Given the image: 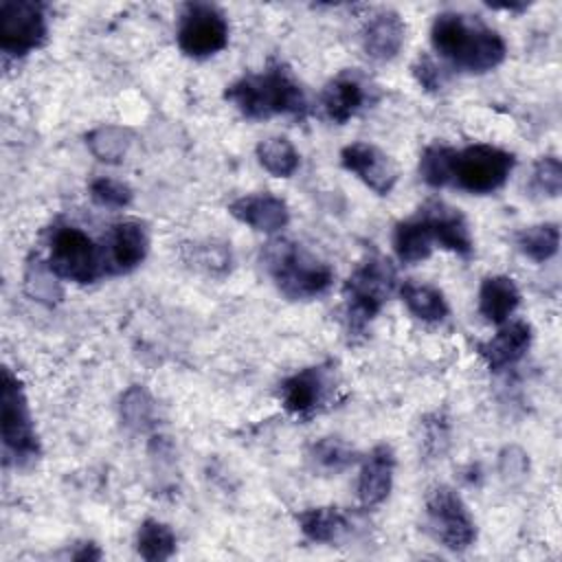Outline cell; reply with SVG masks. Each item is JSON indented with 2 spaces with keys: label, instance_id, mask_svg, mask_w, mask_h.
<instances>
[{
  "label": "cell",
  "instance_id": "obj_31",
  "mask_svg": "<svg viewBox=\"0 0 562 562\" xmlns=\"http://www.w3.org/2000/svg\"><path fill=\"white\" fill-rule=\"evenodd\" d=\"M189 255L184 257L193 268L204 270L209 274H224L231 268V250L226 244H193L187 248Z\"/></svg>",
  "mask_w": 562,
  "mask_h": 562
},
{
  "label": "cell",
  "instance_id": "obj_25",
  "mask_svg": "<svg viewBox=\"0 0 562 562\" xmlns=\"http://www.w3.org/2000/svg\"><path fill=\"white\" fill-rule=\"evenodd\" d=\"M136 551L147 562H162L176 553V533L167 522L147 518L136 531Z\"/></svg>",
  "mask_w": 562,
  "mask_h": 562
},
{
  "label": "cell",
  "instance_id": "obj_30",
  "mask_svg": "<svg viewBox=\"0 0 562 562\" xmlns=\"http://www.w3.org/2000/svg\"><path fill=\"white\" fill-rule=\"evenodd\" d=\"M154 411L151 395L138 384L130 386L121 397V417L134 430H147L154 424Z\"/></svg>",
  "mask_w": 562,
  "mask_h": 562
},
{
  "label": "cell",
  "instance_id": "obj_37",
  "mask_svg": "<svg viewBox=\"0 0 562 562\" xmlns=\"http://www.w3.org/2000/svg\"><path fill=\"white\" fill-rule=\"evenodd\" d=\"M487 7H492V9H503V11H514V13H520V11H525L529 4H525V2H520V4H514V2H498V4H492V2H487Z\"/></svg>",
  "mask_w": 562,
  "mask_h": 562
},
{
  "label": "cell",
  "instance_id": "obj_32",
  "mask_svg": "<svg viewBox=\"0 0 562 562\" xmlns=\"http://www.w3.org/2000/svg\"><path fill=\"white\" fill-rule=\"evenodd\" d=\"M88 191H90L92 202L99 206H105V209H125L134 198V191L125 182H121L116 178H105V176L94 178L90 182Z\"/></svg>",
  "mask_w": 562,
  "mask_h": 562
},
{
  "label": "cell",
  "instance_id": "obj_35",
  "mask_svg": "<svg viewBox=\"0 0 562 562\" xmlns=\"http://www.w3.org/2000/svg\"><path fill=\"white\" fill-rule=\"evenodd\" d=\"M529 461H527V454L516 448V446H509L501 452V472L505 476H522L525 470H527Z\"/></svg>",
  "mask_w": 562,
  "mask_h": 562
},
{
  "label": "cell",
  "instance_id": "obj_9",
  "mask_svg": "<svg viewBox=\"0 0 562 562\" xmlns=\"http://www.w3.org/2000/svg\"><path fill=\"white\" fill-rule=\"evenodd\" d=\"M176 40L187 57L204 59L217 55L228 44L226 15L209 2H189L178 18Z\"/></svg>",
  "mask_w": 562,
  "mask_h": 562
},
{
  "label": "cell",
  "instance_id": "obj_5",
  "mask_svg": "<svg viewBox=\"0 0 562 562\" xmlns=\"http://www.w3.org/2000/svg\"><path fill=\"white\" fill-rule=\"evenodd\" d=\"M0 424L4 461L24 468L40 457V439L20 378L4 367L0 386Z\"/></svg>",
  "mask_w": 562,
  "mask_h": 562
},
{
  "label": "cell",
  "instance_id": "obj_26",
  "mask_svg": "<svg viewBox=\"0 0 562 562\" xmlns=\"http://www.w3.org/2000/svg\"><path fill=\"white\" fill-rule=\"evenodd\" d=\"M86 145L101 162L116 165L125 160L132 147V134L121 125H99L86 134Z\"/></svg>",
  "mask_w": 562,
  "mask_h": 562
},
{
  "label": "cell",
  "instance_id": "obj_11",
  "mask_svg": "<svg viewBox=\"0 0 562 562\" xmlns=\"http://www.w3.org/2000/svg\"><path fill=\"white\" fill-rule=\"evenodd\" d=\"M336 384L331 367H305L281 382L279 397L290 415L312 417L331 402Z\"/></svg>",
  "mask_w": 562,
  "mask_h": 562
},
{
  "label": "cell",
  "instance_id": "obj_16",
  "mask_svg": "<svg viewBox=\"0 0 562 562\" xmlns=\"http://www.w3.org/2000/svg\"><path fill=\"white\" fill-rule=\"evenodd\" d=\"M419 213L430 226L435 246L457 252L461 257H470L474 252L470 224L459 209L435 200V202H428L424 209H419Z\"/></svg>",
  "mask_w": 562,
  "mask_h": 562
},
{
  "label": "cell",
  "instance_id": "obj_23",
  "mask_svg": "<svg viewBox=\"0 0 562 562\" xmlns=\"http://www.w3.org/2000/svg\"><path fill=\"white\" fill-rule=\"evenodd\" d=\"M400 296L406 310L426 323H437L448 316V301L443 292L430 283H419V281H404L400 285Z\"/></svg>",
  "mask_w": 562,
  "mask_h": 562
},
{
  "label": "cell",
  "instance_id": "obj_10",
  "mask_svg": "<svg viewBox=\"0 0 562 562\" xmlns=\"http://www.w3.org/2000/svg\"><path fill=\"white\" fill-rule=\"evenodd\" d=\"M46 7L35 0L0 2V48L11 57H24L46 42Z\"/></svg>",
  "mask_w": 562,
  "mask_h": 562
},
{
  "label": "cell",
  "instance_id": "obj_29",
  "mask_svg": "<svg viewBox=\"0 0 562 562\" xmlns=\"http://www.w3.org/2000/svg\"><path fill=\"white\" fill-rule=\"evenodd\" d=\"M310 461L321 472L338 474V472L351 468L358 461V457H356V450L349 443H345L342 439L325 437L310 448Z\"/></svg>",
  "mask_w": 562,
  "mask_h": 562
},
{
  "label": "cell",
  "instance_id": "obj_19",
  "mask_svg": "<svg viewBox=\"0 0 562 562\" xmlns=\"http://www.w3.org/2000/svg\"><path fill=\"white\" fill-rule=\"evenodd\" d=\"M362 48L371 59L389 61L393 59L406 37V24L393 9H378L362 26Z\"/></svg>",
  "mask_w": 562,
  "mask_h": 562
},
{
  "label": "cell",
  "instance_id": "obj_12",
  "mask_svg": "<svg viewBox=\"0 0 562 562\" xmlns=\"http://www.w3.org/2000/svg\"><path fill=\"white\" fill-rule=\"evenodd\" d=\"M340 165L378 195H389L397 182V165L393 158L364 140L345 145L340 149Z\"/></svg>",
  "mask_w": 562,
  "mask_h": 562
},
{
  "label": "cell",
  "instance_id": "obj_22",
  "mask_svg": "<svg viewBox=\"0 0 562 562\" xmlns=\"http://www.w3.org/2000/svg\"><path fill=\"white\" fill-rule=\"evenodd\" d=\"M299 529L312 542L334 544L351 531L349 516L338 507H310L296 514Z\"/></svg>",
  "mask_w": 562,
  "mask_h": 562
},
{
  "label": "cell",
  "instance_id": "obj_27",
  "mask_svg": "<svg viewBox=\"0 0 562 562\" xmlns=\"http://www.w3.org/2000/svg\"><path fill=\"white\" fill-rule=\"evenodd\" d=\"M516 246L531 261L544 263L551 257H555L560 248V228L553 222L527 226L516 235Z\"/></svg>",
  "mask_w": 562,
  "mask_h": 562
},
{
  "label": "cell",
  "instance_id": "obj_28",
  "mask_svg": "<svg viewBox=\"0 0 562 562\" xmlns=\"http://www.w3.org/2000/svg\"><path fill=\"white\" fill-rule=\"evenodd\" d=\"M454 162H457L454 147L432 143L419 156V176L432 189L446 187L454 180Z\"/></svg>",
  "mask_w": 562,
  "mask_h": 562
},
{
  "label": "cell",
  "instance_id": "obj_14",
  "mask_svg": "<svg viewBox=\"0 0 562 562\" xmlns=\"http://www.w3.org/2000/svg\"><path fill=\"white\" fill-rule=\"evenodd\" d=\"M101 248L105 274H125L145 261L149 252V233L145 224L136 220H123L110 228Z\"/></svg>",
  "mask_w": 562,
  "mask_h": 562
},
{
  "label": "cell",
  "instance_id": "obj_18",
  "mask_svg": "<svg viewBox=\"0 0 562 562\" xmlns=\"http://www.w3.org/2000/svg\"><path fill=\"white\" fill-rule=\"evenodd\" d=\"M533 329L527 321H509L485 342H479L476 351L492 371H503L516 364L531 347Z\"/></svg>",
  "mask_w": 562,
  "mask_h": 562
},
{
  "label": "cell",
  "instance_id": "obj_34",
  "mask_svg": "<svg viewBox=\"0 0 562 562\" xmlns=\"http://www.w3.org/2000/svg\"><path fill=\"white\" fill-rule=\"evenodd\" d=\"M413 77L417 79V83L428 90V92H437L443 88V70L439 68V64L430 57V55H419L415 59V64L411 66Z\"/></svg>",
  "mask_w": 562,
  "mask_h": 562
},
{
  "label": "cell",
  "instance_id": "obj_8",
  "mask_svg": "<svg viewBox=\"0 0 562 562\" xmlns=\"http://www.w3.org/2000/svg\"><path fill=\"white\" fill-rule=\"evenodd\" d=\"M426 522L435 540L450 551H465L476 540V522L457 490L437 485L426 498Z\"/></svg>",
  "mask_w": 562,
  "mask_h": 562
},
{
  "label": "cell",
  "instance_id": "obj_7",
  "mask_svg": "<svg viewBox=\"0 0 562 562\" xmlns=\"http://www.w3.org/2000/svg\"><path fill=\"white\" fill-rule=\"evenodd\" d=\"M516 158L514 154L487 145V143H476L468 145L465 149L457 151V162H454V184L468 193L485 195L494 193L501 189L509 173L514 171Z\"/></svg>",
  "mask_w": 562,
  "mask_h": 562
},
{
  "label": "cell",
  "instance_id": "obj_21",
  "mask_svg": "<svg viewBox=\"0 0 562 562\" xmlns=\"http://www.w3.org/2000/svg\"><path fill=\"white\" fill-rule=\"evenodd\" d=\"M393 250L402 263H422L435 250V239L428 222L417 211L413 217L395 224Z\"/></svg>",
  "mask_w": 562,
  "mask_h": 562
},
{
  "label": "cell",
  "instance_id": "obj_36",
  "mask_svg": "<svg viewBox=\"0 0 562 562\" xmlns=\"http://www.w3.org/2000/svg\"><path fill=\"white\" fill-rule=\"evenodd\" d=\"M72 560H81V562H94V560H101V551L94 542H83L75 553H72Z\"/></svg>",
  "mask_w": 562,
  "mask_h": 562
},
{
  "label": "cell",
  "instance_id": "obj_3",
  "mask_svg": "<svg viewBox=\"0 0 562 562\" xmlns=\"http://www.w3.org/2000/svg\"><path fill=\"white\" fill-rule=\"evenodd\" d=\"M261 261L277 290L292 301L316 299L334 281L331 266L292 239H270L261 250Z\"/></svg>",
  "mask_w": 562,
  "mask_h": 562
},
{
  "label": "cell",
  "instance_id": "obj_20",
  "mask_svg": "<svg viewBox=\"0 0 562 562\" xmlns=\"http://www.w3.org/2000/svg\"><path fill=\"white\" fill-rule=\"evenodd\" d=\"M520 303V290L512 277L492 274L481 281L479 288V312L487 323L503 325L509 321Z\"/></svg>",
  "mask_w": 562,
  "mask_h": 562
},
{
  "label": "cell",
  "instance_id": "obj_6",
  "mask_svg": "<svg viewBox=\"0 0 562 562\" xmlns=\"http://www.w3.org/2000/svg\"><path fill=\"white\" fill-rule=\"evenodd\" d=\"M48 270L64 281L94 283L105 274L103 248L79 226H59L48 246Z\"/></svg>",
  "mask_w": 562,
  "mask_h": 562
},
{
  "label": "cell",
  "instance_id": "obj_24",
  "mask_svg": "<svg viewBox=\"0 0 562 562\" xmlns=\"http://www.w3.org/2000/svg\"><path fill=\"white\" fill-rule=\"evenodd\" d=\"M255 154L259 165L274 178H290L301 165L296 147L285 136H270L266 140H259Z\"/></svg>",
  "mask_w": 562,
  "mask_h": 562
},
{
  "label": "cell",
  "instance_id": "obj_13",
  "mask_svg": "<svg viewBox=\"0 0 562 562\" xmlns=\"http://www.w3.org/2000/svg\"><path fill=\"white\" fill-rule=\"evenodd\" d=\"M371 92L373 86L362 72L342 70L323 88L321 108L329 121L342 125L373 101Z\"/></svg>",
  "mask_w": 562,
  "mask_h": 562
},
{
  "label": "cell",
  "instance_id": "obj_2",
  "mask_svg": "<svg viewBox=\"0 0 562 562\" xmlns=\"http://www.w3.org/2000/svg\"><path fill=\"white\" fill-rule=\"evenodd\" d=\"M224 99L250 121H263L279 114L301 119L310 108L303 86L281 61H272L261 72L239 77L226 86Z\"/></svg>",
  "mask_w": 562,
  "mask_h": 562
},
{
  "label": "cell",
  "instance_id": "obj_17",
  "mask_svg": "<svg viewBox=\"0 0 562 562\" xmlns=\"http://www.w3.org/2000/svg\"><path fill=\"white\" fill-rule=\"evenodd\" d=\"M395 452L389 443H378L364 457L358 476V501L364 509L382 505L393 487Z\"/></svg>",
  "mask_w": 562,
  "mask_h": 562
},
{
  "label": "cell",
  "instance_id": "obj_4",
  "mask_svg": "<svg viewBox=\"0 0 562 562\" xmlns=\"http://www.w3.org/2000/svg\"><path fill=\"white\" fill-rule=\"evenodd\" d=\"M395 290V268L382 255H369L345 281V318L349 336L364 334Z\"/></svg>",
  "mask_w": 562,
  "mask_h": 562
},
{
  "label": "cell",
  "instance_id": "obj_1",
  "mask_svg": "<svg viewBox=\"0 0 562 562\" xmlns=\"http://www.w3.org/2000/svg\"><path fill=\"white\" fill-rule=\"evenodd\" d=\"M430 44L452 68L470 75L490 72L507 57V44L498 31L459 11H443L432 20Z\"/></svg>",
  "mask_w": 562,
  "mask_h": 562
},
{
  "label": "cell",
  "instance_id": "obj_15",
  "mask_svg": "<svg viewBox=\"0 0 562 562\" xmlns=\"http://www.w3.org/2000/svg\"><path fill=\"white\" fill-rule=\"evenodd\" d=\"M228 213L250 226L252 231L266 233V235H274L279 231H283L290 222V209L285 204L283 198L274 195V193H248V195H239L228 204Z\"/></svg>",
  "mask_w": 562,
  "mask_h": 562
},
{
  "label": "cell",
  "instance_id": "obj_33",
  "mask_svg": "<svg viewBox=\"0 0 562 562\" xmlns=\"http://www.w3.org/2000/svg\"><path fill=\"white\" fill-rule=\"evenodd\" d=\"M531 189L540 195L555 198L562 191V165L555 156H542L533 165Z\"/></svg>",
  "mask_w": 562,
  "mask_h": 562
}]
</instances>
